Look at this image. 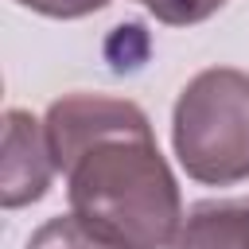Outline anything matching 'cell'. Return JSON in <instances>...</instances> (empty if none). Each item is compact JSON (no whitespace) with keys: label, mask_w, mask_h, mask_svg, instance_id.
Masks as SVG:
<instances>
[{"label":"cell","mask_w":249,"mask_h":249,"mask_svg":"<svg viewBox=\"0 0 249 249\" xmlns=\"http://www.w3.org/2000/svg\"><path fill=\"white\" fill-rule=\"evenodd\" d=\"M167 249H249V198L195 202Z\"/></svg>","instance_id":"cell-4"},{"label":"cell","mask_w":249,"mask_h":249,"mask_svg":"<svg viewBox=\"0 0 249 249\" xmlns=\"http://www.w3.org/2000/svg\"><path fill=\"white\" fill-rule=\"evenodd\" d=\"M47 140L66 179L70 210L121 249H167L183 226V195L148 113L128 97L62 93Z\"/></svg>","instance_id":"cell-1"},{"label":"cell","mask_w":249,"mask_h":249,"mask_svg":"<svg viewBox=\"0 0 249 249\" xmlns=\"http://www.w3.org/2000/svg\"><path fill=\"white\" fill-rule=\"evenodd\" d=\"M23 249H121V245L105 241L97 230H89V226L70 210V214L47 218V222L27 237Z\"/></svg>","instance_id":"cell-5"},{"label":"cell","mask_w":249,"mask_h":249,"mask_svg":"<svg viewBox=\"0 0 249 249\" xmlns=\"http://www.w3.org/2000/svg\"><path fill=\"white\" fill-rule=\"evenodd\" d=\"M16 4L35 16H47V19H82V16L101 12L109 0H16Z\"/></svg>","instance_id":"cell-7"},{"label":"cell","mask_w":249,"mask_h":249,"mask_svg":"<svg viewBox=\"0 0 249 249\" xmlns=\"http://www.w3.org/2000/svg\"><path fill=\"white\" fill-rule=\"evenodd\" d=\"M171 148L179 167L206 187L249 179V74L237 66L198 70L175 97Z\"/></svg>","instance_id":"cell-2"},{"label":"cell","mask_w":249,"mask_h":249,"mask_svg":"<svg viewBox=\"0 0 249 249\" xmlns=\"http://www.w3.org/2000/svg\"><path fill=\"white\" fill-rule=\"evenodd\" d=\"M0 206L19 210L39 202L51 191V179L58 171L47 124L31 117L27 109H8L4 113V148H0Z\"/></svg>","instance_id":"cell-3"},{"label":"cell","mask_w":249,"mask_h":249,"mask_svg":"<svg viewBox=\"0 0 249 249\" xmlns=\"http://www.w3.org/2000/svg\"><path fill=\"white\" fill-rule=\"evenodd\" d=\"M136 4H144L160 23H167V27H191V23H202V19H210L226 0H136Z\"/></svg>","instance_id":"cell-6"}]
</instances>
